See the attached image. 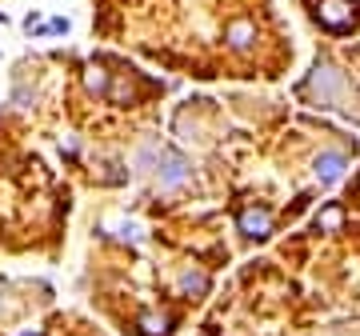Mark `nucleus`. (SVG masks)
<instances>
[{
	"label": "nucleus",
	"instance_id": "8",
	"mask_svg": "<svg viewBox=\"0 0 360 336\" xmlns=\"http://www.w3.org/2000/svg\"><path fill=\"white\" fill-rule=\"evenodd\" d=\"M180 292H184V297H205L208 276L205 272H184V276H180Z\"/></svg>",
	"mask_w": 360,
	"mask_h": 336
},
{
	"label": "nucleus",
	"instance_id": "10",
	"mask_svg": "<svg viewBox=\"0 0 360 336\" xmlns=\"http://www.w3.org/2000/svg\"><path fill=\"white\" fill-rule=\"evenodd\" d=\"M141 336H168V321L165 316H153V312H141Z\"/></svg>",
	"mask_w": 360,
	"mask_h": 336
},
{
	"label": "nucleus",
	"instance_id": "5",
	"mask_svg": "<svg viewBox=\"0 0 360 336\" xmlns=\"http://www.w3.org/2000/svg\"><path fill=\"white\" fill-rule=\"evenodd\" d=\"M345 168H348L345 153H321L316 160H312V172H316V181L321 184H336L340 176H345Z\"/></svg>",
	"mask_w": 360,
	"mask_h": 336
},
{
	"label": "nucleus",
	"instance_id": "3",
	"mask_svg": "<svg viewBox=\"0 0 360 336\" xmlns=\"http://www.w3.org/2000/svg\"><path fill=\"white\" fill-rule=\"evenodd\" d=\"M236 228L252 240H264L272 233V212L269 208H245V212H236Z\"/></svg>",
	"mask_w": 360,
	"mask_h": 336
},
{
	"label": "nucleus",
	"instance_id": "1",
	"mask_svg": "<svg viewBox=\"0 0 360 336\" xmlns=\"http://www.w3.org/2000/svg\"><path fill=\"white\" fill-rule=\"evenodd\" d=\"M340 89H345V77H340L328 60H321V65L312 68L309 92H312V101L321 104V108H336V92H340Z\"/></svg>",
	"mask_w": 360,
	"mask_h": 336
},
{
	"label": "nucleus",
	"instance_id": "9",
	"mask_svg": "<svg viewBox=\"0 0 360 336\" xmlns=\"http://www.w3.org/2000/svg\"><path fill=\"white\" fill-rule=\"evenodd\" d=\"M84 89L96 92V96H101V92H108V72H104L101 65H89V68H84Z\"/></svg>",
	"mask_w": 360,
	"mask_h": 336
},
{
	"label": "nucleus",
	"instance_id": "7",
	"mask_svg": "<svg viewBox=\"0 0 360 336\" xmlns=\"http://www.w3.org/2000/svg\"><path fill=\"white\" fill-rule=\"evenodd\" d=\"M340 224H345V208L340 205H324L321 212H316V228H321V233H336Z\"/></svg>",
	"mask_w": 360,
	"mask_h": 336
},
{
	"label": "nucleus",
	"instance_id": "2",
	"mask_svg": "<svg viewBox=\"0 0 360 336\" xmlns=\"http://www.w3.org/2000/svg\"><path fill=\"white\" fill-rule=\"evenodd\" d=\"M193 176V164L184 160L180 153H160V164H156V184H160V193H172L180 184Z\"/></svg>",
	"mask_w": 360,
	"mask_h": 336
},
{
	"label": "nucleus",
	"instance_id": "6",
	"mask_svg": "<svg viewBox=\"0 0 360 336\" xmlns=\"http://www.w3.org/2000/svg\"><path fill=\"white\" fill-rule=\"evenodd\" d=\"M224 40H229V49L248 52L252 40H257V25H252V20H232V25L224 28Z\"/></svg>",
	"mask_w": 360,
	"mask_h": 336
},
{
	"label": "nucleus",
	"instance_id": "4",
	"mask_svg": "<svg viewBox=\"0 0 360 336\" xmlns=\"http://www.w3.org/2000/svg\"><path fill=\"white\" fill-rule=\"evenodd\" d=\"M321 25L333 32H348L352 28V4L348 0H321Z\"/></svg>",
	"mask_w": 360,
	"mask_h": 336
},
{
	"label": "nucleus",
	"instance_id": "11",
	"mask_svg": "<svg viewBox=\"0 0 360 336\" xmlns=\"http://www.w3.org/2000/svg\"><path fill=\"white\" fill-rule=\"evenodd\" d=\"M13 101H16V108H28V104L37 101V92H32V89H16Z\"/></svg>",
	"mask_w": 360,
	"mask_h": 336
}]
</instances>
